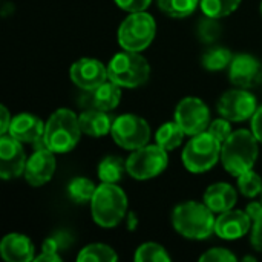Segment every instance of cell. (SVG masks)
<instances>
[{"mask_svg": "<svg viewBox=\"0 0 262 262\" xmlns=\"http://www.w3.org/2000/svg\"><path fill=\"white\" fill-rule=\"evenodd\" d=\"M213 210H210L204 203L186 201L178 204L172 212V224L175 230L187 238L195 241L207 239L212 233H215V221Z\"/></svg>", "mask_w": 262, "mask_h": 262, "instance_id": "6da1fadb", "label": "cell"}, {"mask_svg": "<svg viewBox=\"0 0 262 262\" xmlns=\"http://www.w3.org/2000/svg\"><path fill=\"white\" fill-rule=\"evenodd\" d=\"M258 143L259 141L252 130H235L223 143L221 161L224 169L233 177H239L241 173L253 169L259 155Z\"/></svg>", "mask_w": 262, "mask_h": 262, "instance_id": "7a4b0ae2", "label": "cell"}, {"mask_svg": "<svg viewBox=\"0 0 262 262\" xmlns=\"http://www.w3.org/2000/svg\"><path fill=\"white\" fill-rule=\"evenodd\" d=\"M91 213L100 227H117L127 213V196L124 190L112 183L100 184L91 201Z\"/></svg>", "mask_w": 262, "mask_h": 262, "instance_id": "3957f363", "label": "cell"}, {"mask_svg": "<svg viewBox=\"0 0 262 262\" xmlns=\"http://www.w3.org/2000/svg\"><path fill=\"white\" fill-rule=\"evenodd\" d=\"M81 127L78 117L66 107L57 109L45 126V146L54 154H68L80 141Z\"/></svg>", "mask_w": 262, "mask_h": 262, "instance_id": "277c9868", "label": "cell"}, {"mask_svg": "<svg viewBox=\"0 0 262 262\" xmlns=\"http://www.w3.org/2000/svg\"><path fill=\"white\" fill-rule=\"evenodd\" d=\"M109 80L121 88H138L150 77V64L140 54L123 49L115 54L107 64Z\"/></svg>", "mask_w": 262, "mask_h": 262, "instance_id": "5b68a950", "label": "cell"}, {"mask_svg": "<svg viewBox=\"0 0 262 262\" xmlns=\"http://www.w3.org/2000/svg\"><path fill=\"white\" fill-rule=\"evenodd\" d=\"M223 144L209 132L193 135L183 150V164L192 173H204L215 167L221 158Z\"/></svg>", "mask_w": 262, "mask_h": 262, "instance_id": "8992f818", "label": "cell"}, {"mask_svg": "<svg viewBox=\"0 0 262 262\" xmlns=\"http://www.w3.org/2000/svg\"><path fill=\"white\" fill-rule=\"evenodd\" d=\"M157 34L155 18L146 11L130 12L118 28V43L126 51L141 52L150 46Z\"/></svg>", "mask_w": 262, "mask_h": 262, "instance_id": "52a82bcc", "label": "cell"}, {"mask_svg": "<svg viewBox=\"0 0 262 262\" xmlns=\"http://www.w3.org/2000/svg\"><path fill=\"white\" fill-rule=\"evenodd\" d=\"M167 164V150L160 144H146L140 149H135L126 160L127 175L138 181L158 177L166 170Z\"/></svg>", "mask_w": 262, "mask_h": 262, "instance_id": "ba28073f", "label": "cell"}, {"mask_svg": "<svg viewBox=\"0 0 262 262\" xmlns=\"http://www.w3.org/2000/svg\"><path fill=\"white\" fill-rule=\"evenodd\" d=\"M111 134L120 147L126 150H135L149 143L150 127L149 123L140 115L123 114L114 120Z\"/></svg>", "mask_w": 262, "mask_h": 262, "instance_id": "9c48e42d", "label": "cell"}, {"mask_svg": "<svg viewBox=\"0 0 262 262\" xmlns=\"http://www.w3.org/2000/svg\"><path fill=\"white\" fill-rule=\"evenodd\" d=\"M218 112L221 117L227 118L232 123H243L246 120H252L255 112L258 111L256 97L244 88L226 91L218 100Z\"/></svg>", "mask_w": 262, "mask_h": 262, "instance_id": "30bf717a", "label": "cell"}, {"mask_svg": "<svg viewBox=\"0 0 262 262\" xmlns=\"http://www.w3.org/2000/svg\"><path fill=\"white\" fill-rule=\"evenodd\" d=\"M175 121L186 135H198L210 126V111L207 104L196 97L183 98L175 109Z\"/></svg>", "mask_w": 262, "mask_h": 262, "instance_id": "8fae6325", "label": "cell"}, {"mask_svg": "<svg viewBox=\"0 0 262 262\" xmlns=\"http://www.w3.org/2000/svg\"><path fill=\"white\" fill-rule=\"evenodd\" d=\"M21 144L11 134L0 137V177L3 180L18 178L25 172L28 160Z\"/></svg>", "mask_w": 262, "mask_h": 262, "instance_id": "7c38bea8", "label": "cell"}, {"mask_svg": "<svg viewBox=\"0 0 262 262\" xmlns=\"http://www.w3.org/2000/svg\"><path fill=\"white\" fill-rule=\"evenodd\" d=\"M229 78L238 88H256L262 83V63L252 54H236L229 66Z\"/></svg>", "mask_w": 262, "mask_h": 262, "instance_id": "4fadbf2b", "label": "cell"}, {"mask_svg": "<svg viewBox=\"0 0 262 262\" xmlns=\"http://www.w3.org/2000/svg\"><path fill=\"white\" fill-rule=\"evenodd\" d=\"M69 77L75 86L83 91H94L109 80L107 66L95 58H80L69 69Z\"/></svg>", "mask_w": 262, "mask_h": 262, "instance_id": "5bb4252c", "label": "cell"}, {"mask_svg": "<svg viewBox=\"0 0 262 262\" xmlns=\"http://www.w3.org/2000/svg\"><path fill=\"white\" fill-rule=\"evenodd\" d=\"M55 172V157L54 152L48 147L35 149V152L28 158L26 169H25V178L26 181L34 186L40 187L51 181L52 175Z\"/></svg>", "mask_w": 262, "mask_h": 262, "instance_id": "9a60e30c", "label": "cell"}, {"mask_svg": "<svg viewBox=\"0 0 262 262\" xmlns=\"http://www.w3.org/2000/svg\"><path fill=\"white\" fill-rule=\"evenodd\" d=\"M252 230V218L243 210H227L220 213L215 221V233L227 241L239 239Z\"/></svg>", "mask_w": 262, "mask_h": 262, "instance_id": "2e32d148", "label": "cell"}, {"mask_svg": "<svg viewBox=\"0 0 262 262\" xmlns=\"http://www.w3.org/2000/svg\"><path fill=\"white\" fill-rule=\"evenodd\" d=\"M45 123L32 114H18L12 118L9 132L14 138H17L20 143L35 144L38 143L45 135Z\"/></svg>", "mask_w": 262, "mask_h": 262, "instance_id": "e0dca14e", "label": "cell"}, {"mask_svg": "<svg viewBox=\"0 0 262 262\" xmlns=\"http://www.w3.org/2000/svg\"><path fill=\"white\" fill-rule=\"evenodd\" d=\"M35 249L26 235L9 233L0 243V255L8 262H31L35 259Z\"/></svg>", "mask_w": 262, "mask_h": 262, "instance_id": "ac0fdd59", "label": "cell"}, {"mask_svg": "<svg viewBox=\"0 0 262 262\" xmlns=\"http://www.w3.org/2000/svg\"><path fill=\"white\" fill-rule=\"evenodd\" d=\"M88 92V109H100L104 112L114 111L121 100V86L114 83L112 80H106L103 84L95 88L94 91H86Z\"/></svg>", "mask_w": 262, "mask_h": 262, "instance_id": "d6986e66", "label": "cell"}, {"mask_svg": "<svg viewBox=\"0 0 262 262\" xmlns=\"http://www.w3.org/2000/svg\"><path fill=\"white\" fill-rule=\"evenodd\" d=\"M236 200H238L236 190L233 189V186L227 183H216L209 186L203 196L204 204L215 213H223L233 209Z\"/></svg>", "mask_w": 262, "mask_h": 262, "instance_id": "ffe728a7", "label": "cell"}, {"mask_svg": "<svg viewBox=\"0 0 262 262\" xmlns=\"http://www.w3.org/2000/svg\"><path fill=\"white\" fill-rule=\"evenodd\" d=\"M78 121H80L81 132L89 135V137H94V138L107 135L111 132L112 123H114L111 120V117L107 115V112L100 111V109H94V107L83 111L78 115Z\"/></svg>", "mask_w": 262, "mask_h": 262, "instance_id": "44dd1931", "label": "cell"}, {"mask_svg": "<svg viewBox=\"0 0 262 262\" xmlns=\"http://www.w3.org/2000/svg\"><path fill=\"white\" fill-rule=\"evenodd\" d=\"M97 172H98V178L103 183L117 184L118 181L123 180L124 173H127L126 161H123V158L117 155H109L100 161Z\"/></svg>", "mask_w": 262, "mask_h": 262, "instance_id": "7402d4cb", "label": "cell"}, {"mask_svg": "<svg viewBox=\"0 0 262 262\" xmlns=\"http://www.w3.org/2000/svg\"><path fill=\"white\" fill-rule=\"evenodd\" d=\"M184 135H186L184 130L181 129V126L177 121H167L157 130L155 141H157V144H160L163 149H166L169 152V150L177 149L183 143Z\"/></svg>", "mask_w": 262, "mask_h": 262, "instance_id": "603a6c76", "label": "cell"}, {"mask_svg": "<svg viewBox=\"0 0 262 262\" xmlns=\"http://www.w3.org/2000/svg\"><path fill=\"white\" fill-rule=\"evenodd\" d=\"M95 190H97V186L89 178H84V177H77L71 180V183L68 184V195L77 204L91 203Z\"/></svg>", "mask_w": 262, "mask_h": 262, "instance_id": "cb8c5ba5", "label": "cell"}, {"mask_svg": "<svg viewBox=\"0 0 262 262\" xmlns=\"http://www.w3.org/2000/svg\"><path fill=\"white\" fill-rule=\"evenodd\" d=\"M233 57L235 55L227 48H223V46L210 48L203 55V66H204V69L212 71V72L223 71L230 66Z\"/></svg>", "mask_w": 262, "mask_h": 262, "instance_id": "d4e9b609", "label": "cell"}, {"mask_svg": "<svg viewBox=\"0 0 262 262\" xmlns=\"http://www.w3.org/2000/svg\"><path fill=\"white\" fill-rule=\"evenodd\" d=\"M117 259L118 255L115 250L106 244H89L77 256L78 262H115Z\"/></svg>", "mask_w": 262, "mask_h": 262, "instance_id": "484cf974", "label": "cell"}, {"mask_svg": "<svg viewBox=\"0 0 262 262\" xmlns=\"http://www.w3.org/2000/svg\"><path fill=\"white\" fill-rule=\"evenodd\" d=\"M158 8L169 17L184 18L195 12L200 0H157Z\"/></svg>", "mask_w": 262, "mask_h": 262, "instance_id": "4316f807", "label": "cell"}, {"mask_svg": "<svg viewBox=\"0 0 262 262\" xmlns=\"http://www.w3.org/2000/svg\"><path fill=\"white\" fill-rule=\"evenodd\" d=\"M241 0H200L201 11L207 17L223 18L238 9Z\"/></svg>", "mask_w": 262, "mask_h": 262, "instance_id": "83f0119b", "label": "cell"}, {"mask_svg": "<svg viewBox=\"0 0 262 262\" xmlns=\"http://www.w3.org/2000/svg\"><path fill=\"white\" fill-rule=\"evenodd\" d=\"M134 259L137 262H167L170 261L166 249L157 243H144L135 252Z\"/></svg>", "mask_w": 262, "mask_h": 262, "instance_id": "f1b7e54d", "label": "cell"}, {"mask_svg": "<svg viewBox=\"0 0 262 262\" xmlns=\"http://www.w3.org/2000/svg\"><path fill=\"white\" fill-rule=\"evenodd\" d=\"M247 213L252 218V247L256 252H262V203H250L247 206Z\"/></svg>", "mask_w": 262, "mask_h": 262, "instance_id": "f546056e", "label": "cell"}, {"mask_svg": "<svg viewBox=\"0 0 262 262\" xmlns=\"http://www.w3.org/2000/svg\"><path fill=\"white\" fill-rule=\"evenodd\" d=\"M238 189L247 198H255L262 192V178L253 169L238 177Z\"/></svg>", "mask_w": 262, "mask_h": 262, "instance_id": "4dcf8cb0", "label": "cell"}, {"mask_svg": "<svg viewBox=\"0 0 262 262\" xmlns=\"http://www.w3.org/2000/svg\"><path fill=\"white\" fill-rule=\"evenodd\" d=\"M196 32L203 43H213L221 35V25L218 23V18L206 15L200 20Z\"/></svg>", "mask_w": 262, "mask_h": 262, "instance_id": "1f68e13d", "label": "cell"}, {"mask_svg": "<svg viewBox=\"0 0 262 262\" xmlns=\"http://www.w3.org/2000/svg\"><path fill=\"white\" fill-rule=\"evenodd\" d=\"M72 243H74V238L66 230H60V232L54 233L52 236H49V238H46L43 241L41 252H45V253H58L60 250L68 249Z\"/></svg>", "mask_w": 262, "mask_h": 262, "instance_id": "d6a6232c", "label": "cell"}, {"mask_svg": "<svg viewBox=\"0 0 262 262\" xmlns=\"http://www.w3.org/2000/svg\"><path fill=\"white\" fill-rule=\"evenodd\" d=\"M232 121H229L227 118H224V117H221V118H218V120H213L212 123H210V126H209V132L223 144L232 134H233V130H232V124H230Z\"/></svg>", "mask_w": 262, "mask_h": 262, "instance_id": "836d02e7", "label": "cell"}, {"mask_svg": "<svg viewBox=\"0 0 262 262\" xmlns=\"http://www.w3.org/2000/svg\"><path fill=\"white\" fill-rule=\"evenodd\" d=\"M201 262H235L236 261V256L227 250V249H223V247H215V249H210L207 250L201 258Z\"/></svg>", "mask_w": 262, "mask_h": 262, "instance_id": "e575fe53", "label": "cell"}, {"mask_svg": "<svg viewBox=\"0 0 262 262\" xmlns=\"http://www.w3.org/2000/svg\"><path fill=\"white\" fill-rule=\"evenodd\" d=\"M115 3L118 5V8L127 11V12H140V11H146L152 0H115Z\"/></svg>", "mask_w": 262, "mask_h": 262, "instance_id": "d590c367", "label": "cell"}, {"mask_svg": "<svg viewBox=\"0 0 262 262\" xmlns=\"http://www.w3.org/2000/svg\"><path fill=\"white\" fill-rule=\"evenodd\" d=\"M252 132L255 134L258 141L262 143V106L258 107V111L252 117Z\"/></svg>", "mask_w": 262, "mask_h": 262, "instance_id": "8d00e7d4", "label": "cell"}, {"mask_svg": "<svg viewBox=\"0 0 262 262\" xmlns=\"http://www.w3.org/2000/svg\"><path fill=\"white\" fill-rule=\"evenodd\" d=\"M0 117H2V121H0V135H5L9 132V126H11V115H9V111L6 109L5 104L0 106Z\"/></svg>", "mask_w": 262, "mask_h": 262, "instance_id": "74e56055", "label": "cell"}, {"mask_svg": "<svg viewBox=\"0 0 262 262\" xmlns=\"http://www.w3.org/2000/svg\"><path fill=\"white\" fill-rule=\"evenodd\" d=\"M37 262H61V256L58 253H45L41 252V255H38L35 258Z\"/></svg>", "mask_w": 262, "mask_h": 262, "instance_id": "f35d334b", "label": "cell"}, {"mask_svg": "<svg viewBox=\"0 0 262 262\" xmlns=\"http://www.w3.org/2000/svg\"><path fill=\"white\" fill-rule=\"evenodd\" d=\"M137 226H138V218H137L135 212L127 213V229H129L130 232H134V230L137 229Z\"/></svg>", "mask_w": 262, "mask_h": 262, "instance_id": "ab89813d", "label": "cell"}, {"mask_svg": "<svg viewBox=\"0 0 262 262\" xmlns=\"http://www.w3.org/2000/svg\"><path fill=\"white\" fill-rule=\"evenodd\" d=\"M243 261H244V262H246V261L255 262V261H256V258H253V256H244V258H243Z\"/></svg>", "mask_w": 262, "mask_h": 262, "instance_id": "60d3db41", "label": "cell"}, {"mask_svg": "<svg viewBox=\"0 0 262 262\" xmlns=\"http://www.w3.org/2000/svg\"><path fill=\"white\" fill-rule=\"evenodd\" d=\"M261 203H262V192H261Z\"/></svg>", "mask_w": 262, "mask_h": 262, "instance_id": "b9f144b4", "label": "cell"}, {"mask_svg": "<svg viewBox=\"0 0 262 262\" xmlns=\"http://www.w3.org/2000/svg\"><path fill=\"white\" fill-rule=\"evenodd\" d=\"M261 12H262V3H261Z\"/></svg>", "mask_w": 262, "mask_h": 262, "instance_id": "7bdbcfd3", "label": "cell"}]
</instances>
